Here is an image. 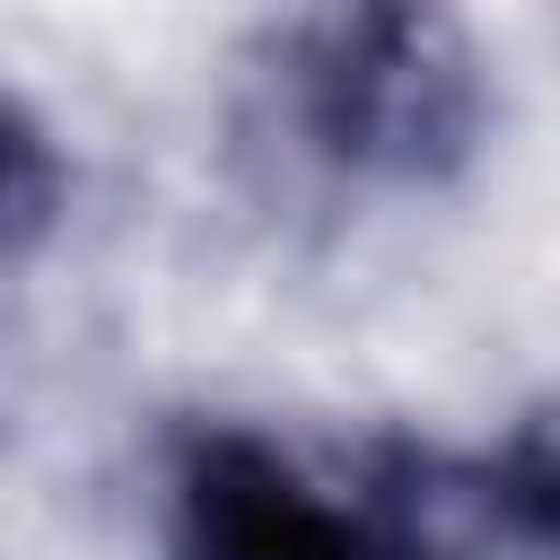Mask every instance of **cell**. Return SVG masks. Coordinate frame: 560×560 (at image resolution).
<instances>
[{
	"instance_id": "obj_1",
	"label": "cell",
	"mask_w": 560,
	"mask_h": 560,
	"mask_svg": "<svg viewBox=\"0 0 560 560\" xmlns=\"http://www.w3.org/2000/svg\"><path fill=\"white\" fill-rule=\"evenodd\" d=\"M280 114L332 175L446 184L481 149L490 79L438 9H324L280 26Z\"/></svg>"
},
{
	"instance_id": "obj_2",
	"label": "cell",
	"mask_w": 560,
	"mask_h": 560,
	"mask_svg": "<svg viewBox=\"0 0 560 560\" xmlns=\"http://www.w3.org/2000/svg\"><path fill=\"white\" fill-rule=\"evenodd\" d=\"M175 560H376L350 490L315 481L289 446L254 429H192L166 481Z\"/></svg>"
},
{
	"instance_id": "obj_3",
	"label": "cell",
	"mask_w": 560,
	"mask_h": 560,
	"mask_svg": "<svg viewBox=\"0 0 560 560\" xmlns=\"http://www.w3.org/2000/svg\"><path fill=\"white\" fill-rule=\"evenodd\" d=\"M350 499L376 534V560H508V551H525L490 490V464H455L411 438L359 446Z\"/></svg>"
},
{
	"instance_id": "obj_4",
	"label": "cell",
	"mask_w": 560,
	"mask_h": 560,
	"mask_svg": "<svg viewBox=\"0 0 560 560\" xmlns=\"http://www.w3.org/2000/svg\"><path fill=\"white\" fill-rule=\"evenodd\" d=\"M490 490H499L516 542L560 551V402H534V411L508 429V446H499V464H490Z\"/></svg>"
},
{
	"instance_id": "obj_5",
	"label": "cell",
	"mask_w": 560,
	"mask_h": 560,
	"mask_svg": "<svg viewBox=\"0 0 560 560\" xmlns=\"http://www.w3.org/2000/svg\"><path fill=\"white\" fill-rule=\"evenodd\" d=\"M52 201V158L35 140V122L18 105H0V236H18L26 219H44Z\"/></svg>"
}]
</instances>
